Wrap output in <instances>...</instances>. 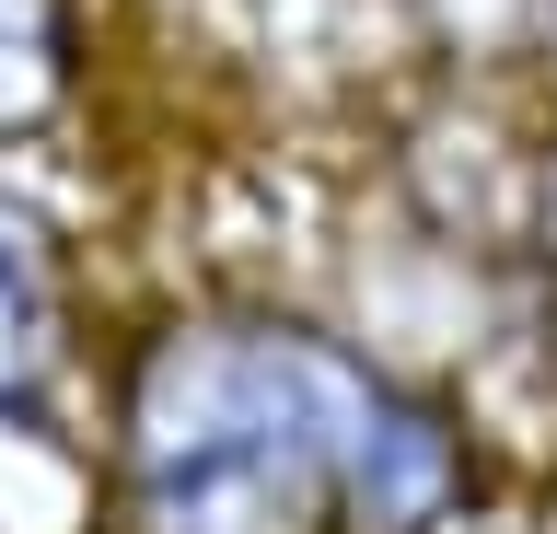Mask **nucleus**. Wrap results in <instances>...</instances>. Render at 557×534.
<instances>
[{"instance_id": "nucleus-1", "label": "nucleus", "mask_w": 557, "mask_h": 534, "mask_svg": "<svg viewBox=\"0 0 557 534\" xmlns=\"http://www.w3.org/2000/svg\"><path fill=\"white\" fill-rule=\"evenodd\" d=\"M395 360L290 302H174L94 360L104 534H348V442Z\"/></svg>"}, {"instance_id": "nucleus-2", "label": "nucleus", "mask_w": 557, "mask_h": 534, "mask_svg": "<svg viewBox=\"0 0 557 534\" xmlns=\"http://www.w3.org/2000/svg\"><path fill=\"white\" fill-rule=\"evenodd\" d=\"M82 384H94L82 245H70V221L0 163V442H59Z\"/></svg>"}, {"instance_id": "nucleus-3", "label": "nucleus", "mask_w": 557, "mask_h": 534, "mask_svg": "<svg viewBox=\"0 0 557 534\" xmlns=\"http://www.w3.org/2000/svg\"><path fill=\"white\" fill-rule=\"evenodd\" d=\"M82 105V0H0V163Z\"/></svg>"}]
</instances>
